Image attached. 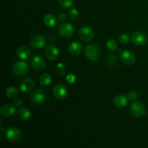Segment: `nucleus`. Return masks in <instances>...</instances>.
<instances>
[{
	"instance_id": "obj_1",
	"label": "nucleus",
	"mask_w": 148,
	"mask_h": 148,
	"mask_svg": "<svg viewBox=\"0 0 148 148\" xmlns=\"http://www.w3.org/2000/svg\"><path fill=\"white\" fill-rule=\"evenodd\" d=\"M85 54L89 60L95 62L101 55V48L96 43H89L85 47Z\"/></svg>"
},
{
	"instance_id": "obj_2",
	"label": "nucleus",
	"mask_w": 148,
	"mask_h": 148,
	"mask_svg": "<svg viewBox=\"0 0 148 148\" xmlns=\"http://www.w3.org/2000/svg\"><path fill=\"white\" fill-rule=\"evenodd\" d=\"M130 112L134 117L141 118L144 116L146 113L145 106L140 102H133L130 105Z\"/></svg>"
},
{
	"instance_id": "obj_3",
	"label": "nucleus",
	"mask_w": 148,
	"mask_h": 148,
	"mask_svg": "<svg viewBox=\"0 0 148 148\" xmlns=\"http://www.w3.org/2000/svg\"><path fill=\"white\" fill-rule=\"evenodd\" d=\"M12 71L14 75L19 77L25 76L29 72V66L24 61H17L12 66Z\"/></svg>"
},
{
	"instance_id": "obj_4",
	"label": "nucleus",
	"mask_w": 148,
	"mask_h": 148,
	"mask_svg": "<svg viewBox=\"0 0 148 148\" xmlns=\"http://www.w3.org/2000/svg\"><path fill=\"white\" fill-rule=\"evenodd\" d=\"M22 137V132L15 127H8L4 131V137L10 142H16Z\"/></svg>"
},
{
	"instance_id": "obj_5",
	"label": "nucleus",
	"mask_w": 148,
	"mask_h": 148,
	"mask_svg": "<svg viewBox=\"0 0 148 148\" xmlns=\"http://www.w3.org/2000/svg\"><path fill=\"white\" fill-rule=\"evenodd\" d=\"M58 32L62 37L69 38L73 35L75 28H74V26L70 23H64L59 25L58 27Z\"/></svg>"
},
{
	"instance_id": "obj_6",
	"label": "nucleus",
	"mask_w": 148,
	"mask_h": 148,
	"mask_svg": "<svg viewBox=\"0 0 148 148\" xmlns=\"http://www.w3.org/2000/svg\"><path fill=\"white\" fill-rule=\"evenodd\" d=\"M53 96L57 99H64L68 95L67 88L62 83L56 84L53 88Z\"/></svg>"
},
{
	"instance_id": "obj_7",
	"label": "nucleus",
	"mask_w": 148,
	"mask_h": 148,
	"mask_svg": "<svg viewBox=\"0 0 148 148\" xmlns=\"http://www.w3.org/2000/svg\"><path fill=\"white\" fill-rule=\"evenodd\" d=\"M46 95L44 90L40 88L35 90L30 95V101L34 104H41L46 101Z\"/></svg>"
},
{
	"instance_id": "obj_8",
	"label": "nucleus",
	"mask_w": 148,
	"mask_h": 148,
	"mask_svg": "<svg viewBox=\"0 0 148 148\" xmlns=\"http://www.w3.org/2000/svg\"><path fill=\"white\" fill-rule=\"evenodd\" d=\"M78 34H79V37L82 40L86 42L91 41L95 36L93 30L88 26H83L79 28Z\"/></svg>"
},
{
	"instance_id": "obj_9",
	"label": "nucleus",
	"mask_w": 148,
	"mask_h": 148,
	"mask_svg": "<svg viewBox=\"0 0 148 148\" xmlns=\"http://www.w3.org/2000/svg\"><path fill=\"white\" fill-rule=\"evenodd\" d=\"M46 38L40 34H36L32 36L30 40V44L33 48L36 49H42L46 45Z\"/></svg>"
},
{
	"instance_id": "obj_10",
	"label": "nucleus",
	"mask_w": 148,
	"mask_h": 148,
	"mask_svg": "<svg viewBox=\"0 0 148 148\" xmlns=\"http://www.w3.org/2000/svg\"><path fill=\"white\" fill-rule=\"evenodd\" d=\"M147 38L144 33L140 31L135 32L132 34L131 37V41L133 44L137 46H144L147 43Z\"/></svg>"
},
{
	"instance_id": "obj_11",
	"label": "nucleus",
	"mask_w": 148,
	"mask_h": 148,
	"mask_svg": "<svg viewBox=\"0 0 148 148\" xmlns=\"http://www.w3.org/2000/svg\"><path fill=\"white\" fill-rule=\"evenodd\" d=\"M120 58H121V62L125 64L126 65H128V66H130V65H132L133 64H134L136 60L135 56H134V53L128 50H124L121 51Z\"/></svg>"
},
{
	"instance_id": "obj_12",
	"label": "nucleus",
	"mask_w": 148,
	"mask_h": 148,
	"mask_svg": "<svg viewBox=\"0 0 148 148\" xmlns=\"http://www.w3.org/2000/svg\"><path fill=\"white\" fill-rule=\"evenodd\" d=\"M30 65L33 69L37 71H42L46 67V62L41 56L36 55L30 60Z\"/></svg>"
},
{
	"instance_id": "obj_13",
	"label": "nucleus",
	"mask_w": 148,
	"mask_h": 148,
	"mask_svg": "<svg viewBox=\"0 0 148 148\" xmlns=\"http://www.w3.org/2000/svg\"><path fill=\"white\" fill-rule=\"evenodd\" d=\"M44 54L49 60L54 61L59 57V51L56 46L53 45H48L44 50Z\"/></svg>"
},
{
	"instance_id": "obj_14",
	"label": "nucleus",
	"mask_w": 148,
	"mask_h": 148,
	"mask_svg": "<svg viewBox=\"0 0 148 148\" xmlns=\"http://www.w3.org/2000/svg\"><path fill=\"white\" fill-rule=\"evenodd\" d=\"M0 114L5 118L13 116L16 114V108L14 106L11 104H3L0 108Z\"/></svg>"
},
{
	"instance_id": "obj_15",
	"label": "nucleus",
	"mask_w": 148,
	"mask_h": 148,
	"mask_svg": "<svg viewBox=\"0 0 148 148\" xmlns=\"http://www.w3.org/2000/svg\"><path fill=\"white\" fill-rule=\"evenodd\" d=\"M35 85V82L31 78H26L20 82L19 88L20 90L23 92H28L33 89Z\"/></svg>"
},
{
	"instance_id": "obj_16",
	"label": "nucleus",
	"mask_w": 148,
	"mask_h": 148,
	"mask_svg": "<svg viewBox=\"0 0 148 148\" xmlns=\"http://www.w3.org/2000/svg\"><path fill=\"white\" fill-rule=\"evenodd\" d=\"M82 43L79 41L72 42L68 48L69 53L72 56H77L82 52Z\"/></svg>"
},
{
	"instance_id": "obj_17",
	"label": "nucleus",
	"mask_w": 148,
	"mask_h": 148,
	"mask_svg": "<svg viewBox=\"0 0 148 148\" xmlns=\"http://www.w3.org/2000/svg\"><path fill=\"white\" fill-rule=\"evenodd\" d=\"M16 56L20 59H27L30 56V50L27 46H20L16 50Z\"/></svg>"
},
{
	"instance_id": "obj_18",
	"label": "nucleus",
	"mask_w": 148,
	"mask_h": 148,
	"mask_svg": "<svg viewBox=\"0 0 148 148\" xmlns=\"http://www.w3.org/2000/svg\"><path fill=\"white\" fill-rule=\"evenodd\" d=\"M43 23L48 27H53L57 23L56 17L52 14H47L43 18Z\"/></svg>"
},
{
	"instance_id": "obj_19",
	"label": "nucleus",
	"mask_w": 148,
	"mask_h": 148,
	"mask_svg": "<svg viewBox=\"0 0 148 148\" xmlns=\"http://www.w3.org/2000/svg\"><path fill=\"white\" fill-rule=\"evenodd\" d=\"M127 98L124 95H118L114 98V103L117 108H124L127 105Z\"/></svg>"
},
{
	"instance_id": "obj_20",
	"label": "nucleus",
	"mask_w": 148,
	"mask_h": 148,
	"mask_svg": "<svg viewBox=\"0 0 148 148\" xmlns=\"http://www.w3.org/2000/svg\"><path fill=\"white\" fill-rule=\"evenodd\" d=\"M19 118L23 121H28L31 117V112L30 110L27 108H20L17 111Z\"/></svg>"
},
{
	"instance_id": "obj_21",
	"label": "nucleus",
	"mask_w": 148,
	"mask_h": 148,
	"mask_svg": "<svg viewBox=\"0 0 148 148\" xmlns=\"http://www.w3.org/2000/svg\"><path fill=\"white\" fill-rule=\"evenodd\" d=\"M5 94L7 98H10V99H12V98H15L18 95L19 90L15 87L10 86L6 90Z\"/></svg>"
},
{
	"instance_id": "obj_22",
	"label": "nucleus",
	"mask_w": 148,
	"mask_h": 148,
	"mask_svg": "<svg viewBox=\"0 0 148 148\" xmlns=\"http://www.w3.org/2000/svg\"><path fill=\"white\" fill-rule=\"evenodd\" d=\"M39 82H40V85L42 86H49V85H51L52 82V78L49 74L44 73L40 77V79H39Z\"/></svg>"
},
{
	"instance_id": "obj_23",
	"label": "nucleus",
	"mask_w": 148,
	"mask_h": 148,
	"mask_svg": "<svg viewBox=\"0 0 148 148\" xmlns=\"http://www.w3.org/2000/svg\"><path fill=\"white\" fill-rule=\"evenodd\" d=\"M106 48L108 51L114 52L118 49V43L114 39H109L106 42Z\"/></svg>"
},
{
	"instance_id": "obj_24",
	"label": "nucleus",
	"mask_w": 148,
	"mask_h": 148,
	"mask_svg": "<svg viewBox=\"0 0 148 148\" xmlns=\"http://www.w3.org/2000/svg\"><path fill=\"white\" fill-rule=\"evenodd\" d=\"M116 63H117V57L114 55H110L106 59V64L108 68L114 67Z\"/></svg>"
},
{
	"instance_id": "obj_25",
	"label": "nucleus",
	"mask_w": 148,
	"mask_h": 148,
	"mask_svg": "<svg viewBox=\"0 0 148 148\" xmlns=\"http://www.w3.org/2000/svg\"><path fill=\"white\" fill-rule=\"evenodd\" d=\"M58 4L62 8L68 9L74 4V0H57Z\"/></svg>"
},
{
	"instance_id": "obj_26",
	"label": "nucleus",
	"mask_w": 148,
	"mask_h": 148,
	"mask_svg": "<svg viewBox=\"0 0 148 148\" xmlns=\"http://www.w3.org/2000/svg\"><path fill=\"white\" fill-rule=\"evenodd\" d=\"M68 14H69V17L71 20H75L78 18V17H79V12H78V10H77V9L73 8L72 9V10H69Z\"/></svg>"
},
{
	"instance_id": "obj_27",
	"label": "nucleus",
	"mask_w": 148,
	"mask_h": 148,
	"mask_svg": "<svg viewBox=\"0 0 148 148\" xmlns=\"http://www.w3.org/2000/svg\"><path fill=\"white\" fill-rule=\"evenodd\" d=\"M130 39L131 38H130L129 35L126 34V33H123V34L120 35L119 37V40L122 44H127V43H128L130 42Z\"/></svg>"
},
{
	"instance_id": "obj_28",
	"label": "nucleus",
	"mask_w": 148,
	"mask_h": 148,
	"mask_svg": "<svg viewBox=\"0 0 148 148\" xmlns=\"http://www.w3.org/2000/svg\"><path fill=\"white\" fill-rule=\"evenodd\" d=\"M56 72L59 75H64L66 72L65 66L62 63H59L56 65Z\"/></svg>"
},
{
	"instance_id": "obj_29",
	"label": "nucleus",
	"mask_w": 148,
	"mask_h": 148,
	"mask_svg": "<svg viewBox=\"0 0 148 148\" xmlns=\"http://www.w3.org/2000/svg\"><path fill=\"white\" fill-rule=\"evenodd\" d=\"M66 80L68 83L73 84L76 81V77H75V75H72V74H69V75H66Z\"/></svg>"
},
{
	"instance_id": "obj_30",
	"label": "nucleus",
	"mask_w": 148,
	"mask_h": 148,
	"mask_svg": "<svg viewBox=\"0 0 148 148\" xmlns=\"http://www.w3.org/2000/svg\"><path fill=\"white\" fill-rule=\"evenodd\" d=\"M137 94L135 92H134V91H132V92H130V93L128 94V99L130 100V101H132V102H134V101H135L136 100H137Z\"/></svg>"
},
{
	"instance_id": "obj_31",
	"label": "nucleus",
	"mask_w": 148,
	"mask_h": 148,
	"mask_svg": "<svg viewBox=\"0 0 148 148\" xmlns=\"http://www.w3.org/2000/svg\"><path fill=\"white\" fill-rule=\"evenodd\" d=\"M13 103H14V106L15 107H20L22 105H23V101H22L21 98H17L14 100Z\"/></svg>"
},
{
	"instance_id": "obj_32",
	"label": "nucleus",
	"mask_w": 148,
	"mask_h": 148,
	"mask_svg": "<svg viewBox=\"0 0 148 148\" xmlns=\"http://www.w3.org/2000/svg\"><path fill=\"white\" fill-rule=\"evenodd\" d=\"M66 19V14H64V13H60L59 15V20H60V21H65Z\"/></svg>"
},
{
	"instance_id": "obj_33",
	"label": "nucleus",
	"mask_w": 148,
	"mask_h": 148,
	"mask_svg": "<svg viewBox=\"0 0 148 148\" xmlns=\"http://www.w3.org/2000/svg\"><path fill=\"white\" fill-rule=\"evenodd\" d=\"M1 132H4V131H5V130H4V129L3 128V127H1Z\"/></svg>"
}]
</instances>
